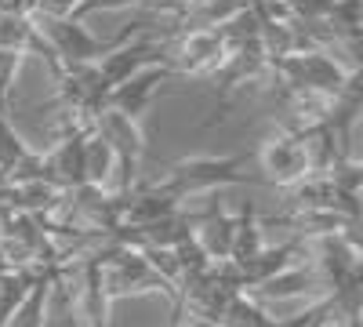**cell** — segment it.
I'll return each instance as SVG.
<instances>
[{
	"label": "cell",
	"mask_w": 363,
	"mask_h": 327,
	"mask_svg": "<svg viewBox=\"0 0 363 327\" xmlns=\"http://www.w3.org/2000/svg\"><path fill=\"white\" fill-rule=\"evenodd\" d=\"M167 327H186V323H182V306L174 302V309H171V323Z\"/></svg>",
	"instance_id": "8992f818"
},
{
	"label": "cell",
	"mask_w": 363,
	"mask_h": 327,
	"mask_svg": "<svg viewBox=\"0 0 363 327\" xmlns=\"http://www.w3.org/2000/svg\"><path fill=\"white\" fill-rule=\"evenodd\" d=\"M102 284L109 302L128 299V294H167L174 299V287L153 270V262L145 258L142 248H124V244H106V258H102Z\"/></svg>",
	"instance_id": "7a4b0ae2"
},
{
	"label": "cell",
	"mask_w": 363,
	"mask_h": 327,
	"mask_svg": "<svg viewBox=\"0 0 363 327\" xmlns=\"http://www.w3.org/2000/svg\"><path fill=\"white\" fill-rule=\"evenodd\" d=\"M167 77V70H153V73H142V77H128L124 84H116L109 92V102L113 109H120L124 116H131V121H138V116L145 113V106L153 102L160 80Z\"/></svg>",
	"instance_id": "5b68a950"
},
{
	"label": "cell",
	"mask_w": 363,
	"mask_h": 327,
	"mask_svg": "<svg viewBox=\"0 0 363 327\" xmlns=\"http://www.w3.org/2000/svg\"><path fill=\"white\" fill-rule=\"evenodd\" d=\"M95 131L106 138L109 153H113V193H128L138 182V167H142V153H145V142L138 131V121L124 116L120 109L106 106L95 116Z\"/></svg>",
	"instance_id": "3957f363"
},
{
	"label": "cell",
	"mask_w": 363,
	"mask_h": 327,
	"mask_svg": "<svg viewBox=\"0 0 363 327\" xmlns=\"http://www.w3.org/2000/svg\"><path fill=\"white\" fill-rule=\"evenodd\" d=\"M255 160H258V182H269V186H298L301 178L313 174V160H309V150H306V138H301L298 128L284 131V135H272L265 138L258 150H255Z\"/></svg>",
	"instance_id": "277c9868"
},
{
	"label": "cell",
	"mask_w": 363,
	"mask_h": 327,
	"mask_svg": "<svg viewBox=\"0 0 363 327\" xmlns=\"http://www.w3.org/2000/svg\"><path fill=\"white\" fill-rule=\"evenodd\" d=\"M236 182H258L255 174H247V157H189V160L171 164L164 178H157V186L182 204L189 196L236 186Z\"/></svg>",
	"instance_id": "6da1fadb"
}]
</instances>
